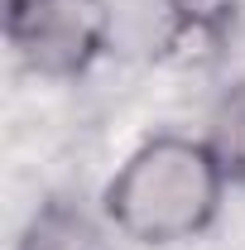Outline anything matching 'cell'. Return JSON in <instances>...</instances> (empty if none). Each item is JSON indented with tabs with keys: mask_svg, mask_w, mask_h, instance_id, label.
I'll return each mask as SVG.
<instances>
[{
	"mask_svg": "<svg viewBox=\"0 0 245 250\" xmlns=\"http://www.w3.org/2000/svg\"><path fill=\"white\" fill-rule=\"evenodd\" d=\"M226 168L207 135H183V130H159L140 140L121 168L101 188V217L111 231L135 241V246H183L197 241L221 212L226 197Z\"/></svg>",
	"mask_w": 245,
	"mask_h": 250,
	"instance_id": "obj_1",
	"label": "cell"
},
{
	"mask_svg": "<svg viewBox=\"0 0 245 250\" xmlns=\"http://www.w3.org/2000/svg\"><path fill=\"white\" fill-rule=\"evenodd\" d=\"M111 0H5V43L24 72L72 82L111 48Z\"/></svg>",
	"mask_w": 245,
	"mask_h": 250,
	"instance_id": "obj_2",
	"label": "cell"
},
{
	"mask_svg": "<svg viewBox=\"0 0 245 250\" xmlns=\"http://www.w3.org/2000/svg\"><path fill=\"white\" fill-rule=\"evenodd\" d=\"M15 250H111V221L67 197H53L24 221Z\"/></svg>",
	"mask_w": 245,
	"mask_h": 250,
	"instance_id": "obj_3",
	"label": "cell"
},
{
	"mask_svg": "<svg viewBox=\"0 0 245 250\" xmlns=\"http://www.w3.org/2000/svg\"><path fill=\"white\" fill-rule=\"evenodd\" d=\"M163 10H168V24H173L178 43H197V48L212 53L231 34L241 0H163Z\"/></svg>",
	"mask_w": 245,
	"mask_h": 250,
	"instance_id": "obj_4",
	"label": "cell"
},
{
	"mask_svg": "<svg viewBox=\"0 0 245 250\" xmlns=\"http://www.w3.org/2000/svg\"><path fill=\"white\" fill-rule=\"evenodd\" d=\"M207 145L216 149L231 183H245V82L226 87L207 121Z\"/></svg>",
	"mask_w": 245,
	"mask_h": 250,
	"instance_id": "obj_5",
	"label": "cell"
}]
</instances>
